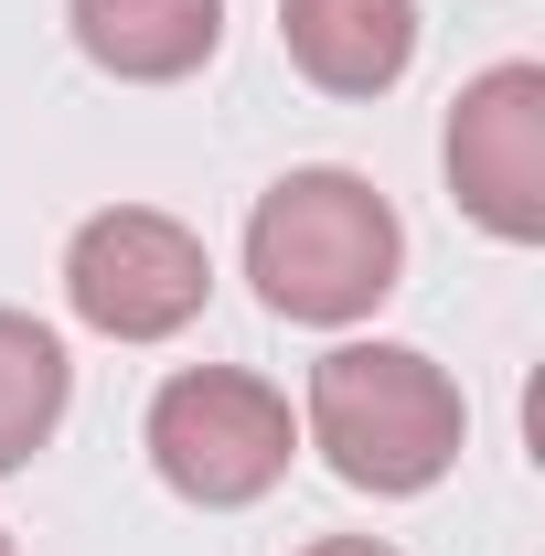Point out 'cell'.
<instances>
[{"instance_id": "cell-1", "label": "cell", "mask_w": 545, "mask_h": 556, "mask_svg": "<svg viewBox=\"0 0 545 556\" xmlns=\"http://www.w3.org/2000/svg\"><path fill=\"white\" fill-rule=\"evenodd\" d=\"M396 257H407V236H396V214H385V193L364 172H289L246 225L257 300L278 321H321V332L364 321L396 289Z\"/></svg>"}, {"instance_id": "cell-10", "label": "cell", "mask_w": 545, "mask_h": 556, "mask_svg": "<svg viewBox=\"0 0 545 556\" xmlns=\"http://www.w3.org/2000/svg\"><path fill=\"white\" fill-rule=\"evenodd\" d=\"M0 556H11V535H0Z\"/></svg>"}, {"instance_id": "cell-5", "label": "cell", "mask_w": 545, "mask_h": 556, "mask_svg": "<svg viewBox=\"0 0 545 556\" xmlns=\"http://www.w3.org/2000/svg\"><path fill=\"white\" fill-rule=\"evenodd\" d=\"M449 193L503 247L545 236V65H492L481 86H460V108H449Z\"/></svg>"}, {"instance_id": "cell-8", "label": "cell", "mask_w": 545, "mask_h": 556, "mask_svg": "<svg viewBox=\"0 0 545 556\" xmlns=\"http://www.w3.org/2000/svg\"><path fill=\"white\" fill-rule=\"evenodd\" d=\"M65 417V343L33 311H0V471H22Z\"/></svg>"}, {"instance_id": "cell-9", "label": "cell", "mask_w": 545, "mask_h": 556, "mask_svg": "<svg viewBox=\"0 0 545 556\" xmlns=\"http://www.w3.org/2000/svg\"><path fill=\"white\" fill-rule=\"evenodd\" d=\"M310 556H396V546H375V535H321Z\"/></svg>"}, {"instance_id": "cell-2", "label": "cell", "mask_w": 545, "mask_h": 556, "mask_svg": "<svg viewBox=\"0 0 545 556\" xmlns=\"http://www.w3.org/2000/svg\"><path fill=\"white\" fill-rule=\"evenodd\" d=\"M310 439L353 492H428L460 460L471 407L407 343H332L310 364Z\"/></svg>"}, {"instance_id": "cell-4", "label": "cell", "mask_w": 545, "mask_h": 556, "mask_svg": "<svg viewBox=\"0 0 545 556\" xmlns=\"http://www.w3.org/2000/svg\"><path fill=\"white\" fill-rule=\"evenodd\" d=\"M214 289V257L193 225H172V214L150 204H118V214H86L65 247V300L86 332H107V343H161V332H182L193 311H204Z\"/></svg>"}, {"instance_id": "cell-3", "label": "cell", "mask_w": 545, "mask_h": 556, "mask_svg": "<svg viewBox=\"0 0 545 556\" xmlns=\"http://www.w3.org/2000/svg\"><path fill=\"white\" fill-rule=\"evenodd\" d=\"M289 396L236 364H193L150 396V460L182 503H257L289 471Z\"/></svg>"}, {"instance_id": "cell-6", "label": "cell", "mask_w": 545, "mask_h": 556, "mask_svg": "<svg viewBox=\"0 0 545 556\" xmlns=\"http://www.w3.org/2000/svg\"><path fill=\"white\" fill-rule=\"evenodd\" d=\"M278 43L332 97H385L417 54V0H278Z\"/></svg>"}, {"instance_id": "cell-7", "label": "cell", "mask_w": 545, "mask_h": 556, "mask_svg": "<svg viewBox=\"0 0 545 556\" xmlns=\"http://www.w3.org/2000/svg\"><path fill=\"white\" fill-rule=\"evenodd\" d=\"M225 33V0H75V43L129 86H172L193 75Z\"/></svg>"}]
</instances>
